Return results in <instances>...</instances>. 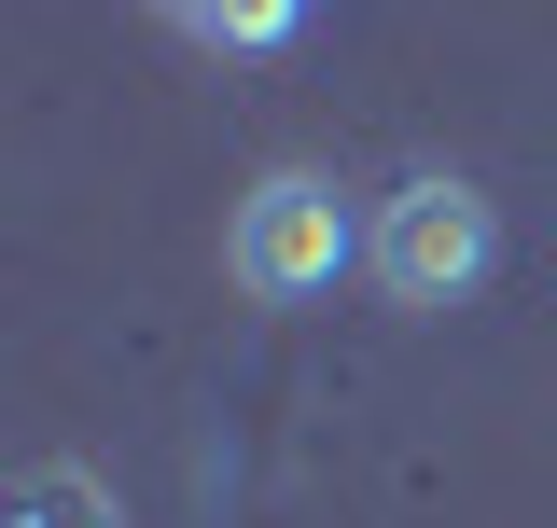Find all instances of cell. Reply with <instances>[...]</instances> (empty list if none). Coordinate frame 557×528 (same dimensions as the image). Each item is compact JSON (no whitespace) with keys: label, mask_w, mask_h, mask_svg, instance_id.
<instances>
[{"label":"cell","mask_w":557,"mask_h":528,"mask_svg":"<svg viewBox=\"0 0 557 528\" xmlns=\"http://www.w3.org/2000/svg\"><path fill=\"white\" fill-rule=\"evenodd\" d=\"M487 264H502V209L460 181V167H432V181H405V196L362 223V278L391 292V306H460V292H487Z\"/></svg>","instance_id":"obj_2"},{"label":"cell","mask_w":557,"mask_h":528,"mask_svg":"<svg viewBox=\"0 0 557 528\" xmlns=\"http://www.w3.org/2000/svg\"><path fill=\"white\" fill-rule=\"evenodd\" d=\"M28 528H112V501H98L84 473H42V487H28Z\"/></svg>","instance_id":"obj_3"},{"label":"cell","mask_w":557,"mask_h":528,"mask_svg":"<svg viewBox=\"0 0 557 528\" xmlns=\"http://www.w3.org/2000/svg\"><path fill=\"white\" fill-rule=\"evenodd\" d=\"M348 264H362V223H348V196L321 167H265L237 196V223H223V278L251 306H321Z\"/></svg>","instance_id":"obj_1"}]
</instances>
